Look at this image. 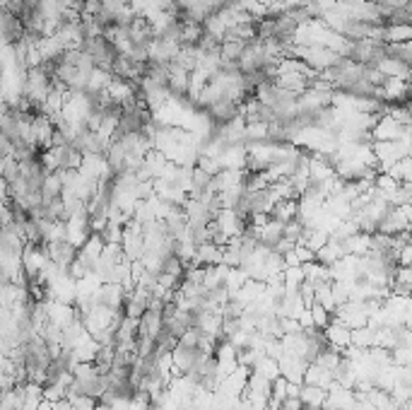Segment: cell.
<instances>
[{"label":"cell","mask_w":412,"mask_h":410,"mask_svg":"<svg viewBox=\"0 0 412 410\" xmlns=\"http://www.w3.org/2000/svg\"><path fill=\"white\" fill-rule=\"evenodd\" d=\"M77 49H80L82 53L90 56L92 63H94V68H101V71H109V65L114 63V58L121 53V51L116 49V44L106 34L90 36V39L80 41V44H77Z\"/></svg>","instance_id":"6da1fadb"},{"label":"cell","mask_w":412,"mask_h":410,"mask_svg":"<svg viewBox=\"0 0 412 410\" xmlns=\"http://www.w3.org/2000/svg\"><path fill=\"white\" fill-rule=\"evenodd\" d=\"M372 135L374 141H407L410 138V125L398 123L396 119L383 114L372 128Z\"/></svg>","instance_id":"7a4b0ae2"},{"label":"cell","mask_w":412,"mask_h":410,"mask_svg":"<svg viewBox=\"0 0 412 410\" xmlns=\"http://www.w3.org/2000/svg\"><path fill=\"white\" fill-rule=\"evenodd\" d=\"M77 251H80V246H75L70 239H55V241H46V256H49L53 263H58L63 270L68 268V265L73 263V261L77 258Z\"/></svg>","instance_id":"3957f363"},{"label":"cell","mask_w":412,"mask_h":410,"mask_svg":"<svg viewBox=\"0 0 412 410\" xmlns=\"http://www.w3.org/2000/svg\"><path fill=\"white\" fill-rule=\"evenodd\" d=\"M25 241L8 230H0V258L3 261H22Z\"/></svg>","instance_id":"277c9868"},{"label":"cell","mask_w":412,"mask_h":410,"mask_svg":"<svg viewBox=\"0 0 412 410\" xmlns=\"http://www.w3.org/2000/svg\"><path fill=\"white\" fill-rule=\"evenodd\" d=\"M328 391L321 389V386H313V384H302V389H299V400H302L307 408H321L323 400H326Z\"/></svg>","instance_id":"5b68a950"},{"label":"cell","mask_w":412,"mask_h":410,"mask_svg":"<svg viewBox=\"0 0 412 410\" xmlns=\"http://www.w3.org/2000/svg\"><path fill=\"white\" fill-rule=\"evenodd\" d=\"M386 58H391V60H396V63L410 68V60H412L410 41H396V44H386Z\"/></svg>","instance_id":"8992f818"},{"label":"cell","mask_w":412,"mask_h":410,"mask_svg":"<svg viewBox=\"0 0 412 410\" xmlns=\"http://www.w3.org/2000/svg\"><path fill=\"white\" fill-rule=\"evenodd\" d=\"M58 195H63V181H61V174L58 171H49L44 179V186H41V198L51 200V198H58Z\"/></svg>","instance_id":"52a82bcc"},{"label":"cell","mask_w":412,"mask_h":410,"mask_svg":"<svg viewBox=\"0 0 412 410\" xmlns=\"http://www.w3.org/2000/svg\"><path fill=\"white\" fill-rule=\"evenodd\" d=\"M0 179L5 181V184H12L15 179H20V165H17L12 157L5 162H0Z\"/></svg>","instance_id":"ba28073f"},{"label":"cell","mask_w":412,"mask_h":410,"mask_svg":"<svg viewBox=\"0 0 412 410\" xmlns=\"http://www.w3.org/2000/svg\"><path fill=\"white\" fill-rule=\"evenodd\" d=\"M10 150H12V145H10V143H8L5 135L0 133V162L10 160Z\"/></svg>","instance_id":"9c48e42d"},{"label":"cell","mask_w":412,"mask_h":410,"mask_svg":"<svg viewBox=\"0 0 412 410\" xmlns=\"http://www.w3.org/2000/svg\"><path fill=\"white\" fill-rule=\"evenodd\" d=\"M10 198V191H8V184L3 179H0V200H5Z\"/></svg>","instance_id":"30bf717a"},{"label":"cell","mask_w":412,"mask_h":410,"mask_svg":"<svg viewBox=\"0 0 412 410\" xmlns=\"http://www.w3.org/2000/svg\"><path fill=\"white\" fill-rule=\"evenodd\" d=\"M25 3V8H36L39 5V0H22Z\"/></svg>","instance_id":"8fae6325"}]
</instances>
